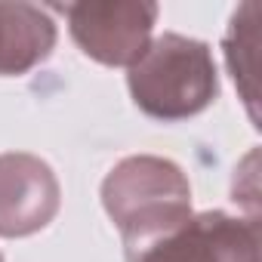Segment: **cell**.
I'll list each match as a JSON object with an SVG mask.
<instances>
[{"instance_id":"7","label":"cell","mask_w":262,"mask_h":262,"mask_svg":"<svg viewBox=\"0 0 262 262\" xmlns=\"http://www.w3.org/2000/svg\"><path fill=\"white\" fill-rule=\"evenodd\" d=\"M256 4H244L228 25L225 34V59H228V71L234 77V83L244 93V102L250 108V117L256 120V86H253V71H256Z\"/></svg>"},{"instance_id":"5","label":"cell","mask_w":262,"mask_h":262,"mask_svg":"<svg viewBox=\"0 0 262 262\" xmlns=\"http://www.w3.org/2000/svg\"><path fill=\"white\" fill-rule=\"evenodd\" d=\"M59 179L47 161L10 151L0 155V234L25 237L47 228L59 213Z\"/></svg>"},{"instance_id":"2","label":"cell","mask_w":262,"mask_h":262,"mask_svg":"<svg viewBox=\"0 0 262 262\" xmlns=\"http://www.w3.org/2000/svg\"><path fill=\"white\" fill-rule=\"evenodd\" d=\"M126 86L142 114L164 123L188 120L219 96L213 50L204 40L167 31L129 65Z\"/></svg>"},{"instance_id":"4","label":"cell","mask_w":262,"mask_h":262,"mask_svg":"<svg viewBox=\"0 0 262 262\" xmlns=\"http://www.w3.org/2000/svg\"><path fill=\"white\" fill-rule=\"evenodd\" d=\"M129 262H259V225L253 216L222 210L191 213L176 231Z\"/></svg>"},{"instance_id":"8","label":"cell","mask_w":262,"mask_h":262,"mask_svg":"<svg viewBox=\"0 0 262 262\" xmlns=\"http://www.w3.org/2000/svg\"><path fill=\"white\" fill-rule=\"evenodd\" d=\"M0 262H4V256H0Z\"/></svg>"},{"instance_id":"6","label":"cell","mask_w":262,"mask_h":262,"mask_svg":"<svg viewBox=\"0 0 262 262\" xmlns=\"http://www.w3.org/2000/svg\"><path fill=\"white\" fill-rule=\"evenodd\" d=\"M50 10L34 4H0V77L28 74L50 59L56 47Z\"/></svg>"},{"instance_id":"1","label":"cell","mask_w":262,"mask_h":262,"mask_svg":"<svg viewBox=\"0 0 262 262\" xmlns=\"http://www.w3.org/2000/svg\"><path fill=\"white\" fill-rule=\"evenodd\" d=\"M102 207L117 225L129 262L191 216V188L173 161L158 155H133L114 164L105 176Z\"/></svg>"},{"instance_id":"3","label":"cell","mask_w":262,"mask_h":262,"mask_svg":"<svg viewBox=\"0 0 262 262\" xmlns=\"http://www.w3.org/2000/svg\"><path fill=\"white\" fill-rule=\"evenodd\" d=\"M68 31L83 56L129 68L151 43L158 22V4L148 0H105V4H68L62 7Z\"/></svg>"}]
</instances>
